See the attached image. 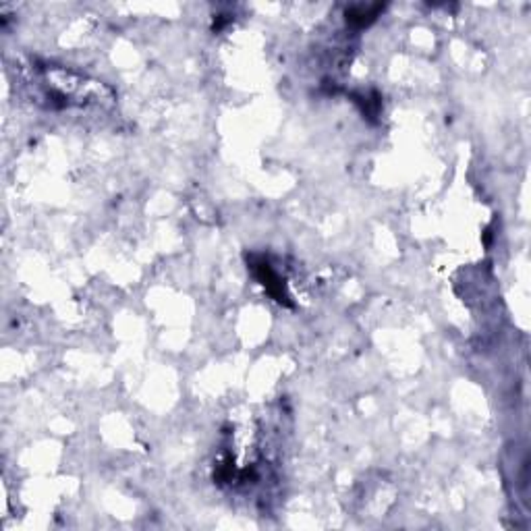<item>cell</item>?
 <instances>
[{
  "instance_id": "1",
  "label": "cell",
  "mask_w": 531,
  "mask_h": 531,
  "mask_svg": "<svg viewBox=\"0 0 531 531\" xmlns=\"http://www.w3.org/2000/svg\"><path fill=\"white\" fill-rule=\"evenodd\" d=\"M260 266V270H258V278L262 280V284L268 288V293H272L278 301H284L286 299V295H284V286H282V282H280V278H278V274L268 266V264H258Z\"/></svg>"
}]
</instances>
